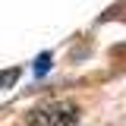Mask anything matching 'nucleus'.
<instances>
[{
    "mask_svg": "<svg viewBox=\"0 0 126 126\" xmlns=\"http://www.w3.org/2000/svg\"><path fill=\"white\" fill-rule=\"evenodd\" d=\"M76 123H79V107L73 101H50L29 113V126H76Z\"/></svg>",
    "mask_w": 126,
    "mask_h": 126,
    "instance_id": "nucleus-1",
    "label": "nucleus"
},
{
    "mask_svg": "<svg viewBox=\"0 0 126 126\" xmlns=\"http://www.w3.org/2000/svg\"><path fill=\"white\" fill-rule=\"evenodd\" d=\"M16 79H19V69H3V73H0V88H6V85H13Z\"/></svg>",
    "mask_w": 126,
    "mask_h": 126,
    "instance_id": "nucleus-2",
    "label": "nucleus"
},
{
    "mask_svg": "<svg viewBox=\"0 0 126 126\" xmlns=\"http://www.w3.org/2000/svg\"><path fill=\"white\" fill-rule=\"evenodd\" d=\"M47 63H50V57L44 54V57H38V63H35V69H38V73H44V69H47Z\"/></svg>",
    "mask_w": 126,
    "mask_h": 126,
    "instance_id": "nucleus-3",
    "label": "nucleus"
}]
</instances>
